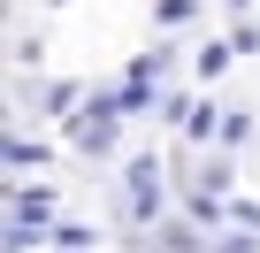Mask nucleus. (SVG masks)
<instances>
[{
  "label": "nucleus",
  "instance_id": "f257e3e1",
  "mask_svg": "<svg viewBox=\"0 0 260 253\" xmlns=\"http://www.w3.org/2000/svg\"><path fill=\"white\" fill-rule=\"evenodd\" d=\"M122 184H130V215H138V222H153V215H161V161H153V154L130 161V169H122Z\"/></svg>",
  "mask_w": 260,
  "mask_h": 253
},
{
  "label": "nucleus",
  "instance_id": "f03ea898",
  "mask_svg": "<svg viewBox=\"0 0 260 253\" xmlns=\"http://www.w3.org/2000/svg\"><path fill=\"white\" fill-rule=\"evenodd\" d=\"M8 222H31V230H46V222H54V192H46V184H39V192L23 184V192L8 200Z\"/></svg>",
  "mask_w": 260,
  "mask_h": 253
},
{
  "label": "nucleus",
  "instance_id": "7ed1b4c3",
  "mask_svg": "<svg viewBox=\"0 0 260 253\" xmlns=\"http://www.w3.org/2000/svg\"><path fill=\"white\" fill-rule=\"evenodd\" d=\"M184 138H214V107L207 100H184Z\"/></svg>",
  "mask_w": 260,
  "mask_h": 253
},
{
  "label": "nucleus",
  "instance_id": "20e7f679",
  "mask_svg": "<svg viewBox=\"0 0 260 253\" xmlns=\"http://www.w3.org/2000/svg\"><path fill=\"white\" fill-rule=\"evenodd\" d=\"M230 62H237V46H230V39H222V46H207V54H199V77H222V69H230Z\"/></svg>",
  "mask_w": 260,
  "mask_h": 253
},
{
  "label": "nucleus",
  "instance_id": "39448f33",
  "mask_svg": "<svg viewBox=\"0 0 260 253\" xmlns=\"http://www.w3.org/2000/svg\"><path fill=\"white\" fill-rule=\"evenodd\" d=\"M8 161H16V169H46V146H31V138H8Z\"/></svg>",
  "mask_w": 260,
  "mask_h": 253
},
{
  "label": "nucleus",
  "instance_id": "423d86ee",
  "mask_svg": "<svg viewBox=\"0 0 260 253\" xmlns=\"http://www.w3.org/2000/svg\"><path fill=\"white\" fill-rule=\"evenodd\" d=\"M54 245H61V253H84V245H92V230H84V222H61V230H54Z\"/></svg>",
  "mask_w": 260,
  "mask_h": 253
},
{
  "label": "nucleus",
  "instance_id": "0eeeda50",
  "mask_svg": "<svg viewBox=\"0 0 260 253\" xmlns=\"http://www.w3.org/2000/svg\"><path fill=\"white\" fill-rule=\"evenodd\" d=\"M214 253H260V230H237V238H222Z\"/></svg>",
  "mask_w": 260,
  "mask_h": 253
}]
</instances>
